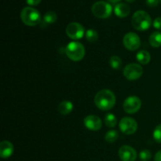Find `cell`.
<instances>
[{
	"mask_svg": "<svg viewBox=\"0 0 161 161\" xmlns=\"http://www.w3.org/2000/svg\"><path fill=\"white\" fill-rule=\"evenodd\" d=\"M130 7L128 4L124 3H119L114 7V13L118 17L124 18L130 14Z\"/></svg>",
	"mask_w": 161,
	"mask_h": 161,
	"instance_id": "14",
	"label": "cell"
},
{
	"mask_svg": "<svg viewBox=\"0 0 161 161\" xmlns=\"http://www.w3.org/2000/svg\"><path fill=\"white\" fill-rule=\"evenodd\" d=\"M119 138V133L116 130H110L105 134V140L108 143H113Z\"/></svg>",
	"mask_w": 161,
	"mask_h": 161,
	"instance_id": "21",
	"label": "cell"
},
{
	"mask_svg": "<svg viewBox=\"0 0 161 161\" xmlns=\"http://www.w3.org/2000/svg\"><path fill=\"white\" fill-rule=\"evenodd\" d=\"M160 0H146V4L149 7H155L158 6Z\"/></svg>",
	"mask_w": 161,
	"mask_h": 161,
	"instance_id": "26",
	"label": "cell"
},
{
	"mask_svg": "<svg viewBox=\"0 0 161 161\" xmlns=\"http://www.w3.org/2000/svg\"><path fill=\"white\" fill-rule=\"evenodd\" d=\"M153 136L154 140H155L157 142L161 143V124L157 125V127H156V128L154 129Z\"/></svg>",
	"mask_w": 161,
	"mask_h": 161,
	"instance_id": "23",
	"label": "cell"
},
{
	"mask_svg": "<svg viewBox=\"0 0 161 161\" xmlns=\"http://www.w3.org/2000/svg\"><path fill=\"white\" fill-rule=\"evenodd\" d=\"M14 151V145L9 141H3L0 143V157L3 159H7L13 155Z\"/></svg>",
	"mask_w": 161,
	"mask_h": 161,
	"instance_id": "13",
	"label": "cell"
},
{
	"mask_svg": "<svg viewBox=\"0 0 161 161\" xmlns=\"http://www.w3.org/2000/svg\"><path fill=\"white\" fill-rule=\"evenodd\" d=\"M153 25V27L156 29L161 30V17H157V18L154 20Z\"/></svg>",
	"mask_w": 161,
	"mask_h": 161,
	"instance_id": "25",
	"label": "cell"
},
{
	"mask_svg": "<svg viewBox=\"0 0 161 161\" xmlns=\"http://www.w3.org/2000/svg\"><path fill=\"white\" fill-rule=\"evenodd\" d=\"M139 157L142 161H148L152 157V153L148 149H143L139 153Z\"/></svg>",
	"mask_w": 161,
	"mask_h": 161,
	"instance_id": "24",
	"label": "cell"
},
{
	"mask_svg": "<svg viewBox=\"0 0 161 161\" xmlns=\"http://www.w3.org/2000/svg\"><path fill=\"white\" fill-rule=\"evenodd\" d=\"M20 18L25 25L30 27L36 26L42 21L40 13L31 6H27L22 9Z\"/></svg>",
	"mask_w": 161,
	"mask_h": 161,
	"instance_id": "3",
	"label": "cell"
},
{
	"mask_svg": "<svg viewBox=\"0 0 161 161\" xmlns=\"http://www.w3.org/2000/svg\"><path fill=\"white\" fill-rule=\"evenodd\" d=\"M131 25L133 28L138 31H146L149 29L152 25V19L146 11L138 10L132 16Z\"/></svg>",
	"mask_w": 161,
	"mask_h": 161,
	"instance_id": "2",
	"label": "cell"
},
{
	"mask_svg": "<svg viewBox=\"0 0 161 161\" xmlns=\"http://www.w3.org/2000/svg\"><path fill=\"white\" fill-rule=\"evenodd\" d=\"M149 44L153 47L158 48L161 47V32L160 31H154L150 35L149 38Z\"/></svg>",
	"mask_w": 161,
	"mask_h": 161,
	"instance_id": "17",
	"label": "cell"
},
{
	"mask_svg": "<svg viewBox=\"0 0 161 161\" xmlns=\"http://www.w3.org/2000/svg\"><path fill=\"white\" fill-rule=\"evenodd\" d=\"M119 130L124 135H130L136 132L138 129V124L136 120L131 117H124L120 119L119 124Z\"/></svg>",
	"mask_w": 161,
	"mask_h": 161,
	"instance_id": "8",
	"label": "cell"
},
{
	"mask_svg": "<svg viewBox=\"0 0 161 161\" xmlns=\"http://www.w3.org/2000/svg\"><path fill=\"white\" fill-rule=\"evenodd\" d=\"M109 64L112 69H115V70H118V69L122 67V59L117 55H113L110 58Z\"/></svg>",
	"mask_w": 161,
	"mask_h": 161,
	"instance_id": "20",
	"label": "cell"
},
{
	"mask_svg": "<svg viewBox=\"0 0 161 161\" xmlns=\"http://www.w3.org/2000/svg\"><path fill=\"white\" fill-rule=\"evenodd\" d=\"M105 124L106 127H109V128H113L117 124V118L114 114L108 113L105 116Z\"/></svg>",
	"mask_w": 161,
	"mask_h": 161,
	"instance_id": "19",
	"label": "cell"
},
{
	"mask_svg": "<svg viewBox=\"0 0 161 161\" xmlns=\"http://www.w3.org/2000/svg\"><path fill=\"white\" fill-rule=\"evenodd\" d=\"M107 1L109 2V3H118L119 0H107Z\"/></svg>",
	"mask_w": 161,
	"mask_h": 161,
	"instance_id": "29",
	"label": "cell"
},
{
	"mask_svg": "<svg viewBox=\"0 0 161 161\" xmlns=\"http://www.w3.org/2000/svg\"><path fill=\"white\" fill-rule=\"evenodd\" d=\"M86 40L89 42H95L98 39V33L97 32V31L94 29H88L87 31H86Z\"/></svg>",
	"mask_w": 161,
	"mask_h": 161,
	"instance_id": "22",
	"label": "cell"
},
{
	"mask_svg": "<svg viewBox=\"0 0 161 161\" xmlns=\"http://www.w3.org/2000/svg\"><path fill=\"white\" fill-rule=\"evenodd\" d=\"M94 17L100 19H105L110 17L113 12V7L108 3L105 1H97L93 4L91 8Z\"/></svg>",
	"mask_w": 161,
	"mask_h": 161,
	"instance_id": "5",
	"label": "cell"
},
{
	"mask_svg": "<svg viewBox=\"0 0 161 161\" xmlns=\"http://www.w3.org/2000/svg\"><path fill=\"white\" fill-rule=\"evenodd\" d=\"M66 34L70 39L73 40H78L82 39L84 36L85 28L81 24L78 22H72L66 27Z\"/></svg>",
	"mask_w": 161,
	"mask_h": 161,
	"instance_id": "7",
	"label": "cell"
},
{
	"mask_svg": "<svg viewBox=\"0 0 161 161\" xmlns=\"http://www.w3.org/2000/svg\"><path fill=\"white\" fill-rule=\"evenodd\" d=\"M124 110L128 114H135L142 107V101L137 96H130L124 102Z\"/></svg>",
	"mask_w": 161,
	"mask_h": 161,
	"instance_id": "9",
	"label": "cell"
},
{
	"mask_svg": "<svg viewBox=\"0 0 161 161\" xmlns=\"http://www.w3.org/2000/svg\"><path fill=\"white\" fill-rule=\"evenodd\" d=\"M136 59L140 64H148L151 61V55L147 50H140L136 55Z\"/></svg>",
	"mask_w": 161,
	"mask_h": 161,
	"instance_id": "16",
	"label": "cell"
},
{
	"mask_svg": "<svg viewBox=\"0 0 161 161\" xmlns=\"http://www.w3.org/2000/svg\"><path fill=\"white\" fill-rule=\"evenodd\" d=\"M65 54L68 58L73 61H80L85 56V47L81 42L72 41L65 47Z\"/></svg>",
	"mask_w": 161,
	"mask_h": 161,
	"instance_id": "4",
	"label": "cell"
},
{
	"mask_svg": "<svg viewBox=\"0 0 161 161\" xmlns=\"http://www.w3.org/2000/svg\"><path fill=\"white\" fill-rule=\"evenodd\" d=\"M160 2H161V0H160Z\"/></svg>",
	"mask_w": 161,
	"mask_h": 161,
	"instance_id": "31",
	"label": "cell"
},
{
	"mask_svg": "<svg viewBox=\"0 0 161 161\" xmlns=\"http://www.w3.org/2000/svg\"><path fill=\"white\" fill-rule=\"evenodd\" d=\"M94 104L99 109L108 111L116 105V96L110 90H101L94 97Z\"/></svg>",
	"mask_w": 161,
	"mask_h": 161,
	"instance_id": "1",
	"label": "cell"
},
{
	"mask_svg": "<svg viewBox=\"0 0 161 161\" xmlns=\"http://www.w3.org/2000/svg\"><path fill=\"white\" fill-rule=\"evenodd\" d=\"M154 161H161V149L155 154V157H154Z\"/></svg>",
	"mask_w": 161,
	"mask_h": 161,
	"instance_id": "28",
	"label": "cell"
},
{
	"mask_svg": "<svg viewBox=\"0 0 161 161\" xmlns=\"http://www.w3.org/2000/svg\"><path fill=\"white\" fill-rule=\"evenodd\" d=\"M58 19V16L57 14L53 11H48L44 15L43 19L41 22L45 25H50V24H53Z\"/></svg>",
	"mask_w": 161,
	"mask_h": 161,
	"instance_id": "18",
	"label": "cell"
},
{
	"mask_svg": "<svg viewBox=\"0 0 161 161\" xmlns=\"http://www.w3.org/2000/svg\"><path fill=\"white\" fill-rule=\"evenodd\" d=\"M124 75L127 80L130 81L137 80L142 75L143 69L139 64L130 63L126 65L124 69Z\"/></svg>",
	"mask_w": 161,
	"mask_h": 161,
	"instance_id": "6",
	"label": "cell"
},
{
	"mask_svg": "<svg viewBox=\"0 0 161 161\" xmlns=\"http://www.w3.org/2000/svg\"><path fill=\"white\" fill-rule=\"evenodd\" d=\"M83 124L86 128L92 131H97L102 127V122L100 117L95 115H89L83 119Z\"/></svg>",
	"mask_w": 161,
	"mask_h": 161,
	"instance_id": "11",
	"label": "cell"
},
{
	"mask_svg": "<svg viewBox=\"0 0 161 161\" xmlns=\"http://www.w3.org/2000/svg\"><path fill=\"white\" fill-rule=\"evenodd\" d=\"M126 1H127V3H134V2H135V0H126Z\"/></svg>",
	"mask_w": 161,
	"mask_h": 161,
	"instance_id": "30",
	"label": "cell"
},
{
	"mask_svg": "<svg viewBox=\"0 0 161 161\" xmlns=\"http://www.w3.org/2000/svg\"><path fill=\"white\" fill-rule=\"evenodd\" d=\"M123 43L126 49L130 51H135L141 46V39L136 33L128 32L124 36Z\"/></svg>",
	"mask_w": 161,
	"mask_h": 161,
	"instance_id": "10",
	"label": "cell"
},
{
	"mask_svg": "<svg viewBox=\"0 0 161 161\" xmlns=\"http://www.w3.org/2000/svg\"><path fill=\"white\" fill-rule=\"evenodd\" d=\"M73 109V105L69 101H63L58 105V110L60 113V114L63 116H66L72 113Z\"/></svg>",
	"mask_w": 161,
	"mask_h": 161,
	"instance_id": "15",
	"label": "cell"
},
{
	"mask_svg": "<svg viewBox=\"0 0 161 161\" xmlns=\"http://www.w3.org/2000/svg\"><path fill=\"white\" fill-rule=\"evenodd\" d=\"M41 1L42 0H26V3L29 6H36V5H39L41 3Z\"/></svg>",
	"mask_w": 161,
	"mask_h": 161,
	"instance_id": "27",
	"label": "cell"
},
{
	"mask_svg": "<svg viewBox=\"0 0 161 161\" xmlns=\"http://www.w3.org/2000/svg\"><path fill=\"white\" fill-rule=\"evenodd\" d=\"M119 157L122 161H135L137 159V152L130 146H123L118 151Z\"/></svg>",
	"mask_w": 161,
	"mask_h": 161,
	"instance_id": "12",
	"label": "cell"
}]
</instances>
